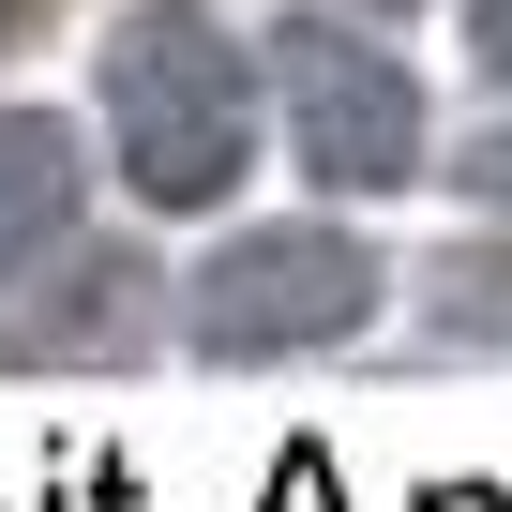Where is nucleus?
Instances as JSON below:
<instances>
[{"instance_id":"nucleus-1","label":"nucleus","mask_w":512,"mask_h":512,"mask_svg":"<svg viewBox=\"0 0 512 512\" xmlns=\"http://www.w3.org/2000/svg\"><path fill=\"white\" fill-rule=\"evenodd\" d=\"M256 91H272V61L211 0H121L106 46H91V106H106L121 196L151 226H196L256 181Z\"/></svg>"},{"instance_id":"nucleus-2","label":"nucleus","mask_w":512,"mask_h":512,"mask_svg":"<svg viewBox=\"0 0 512 512\" xmlns=\"http://www.w3.org/2000/svg\"><path fill=\"white\" fill-rule=\"evenodd\" d=\"M377 302H392V256H377L347 211L226 226L196 272H181V347H196V362H317V347H362Z\"/></svg>"},{"instance_id":"nucleus-3","label":"nucleus","mask_w":512,"mask_h":512,"mask_svg":"<svg viewBox=\"0 0 512 512\" xmlns=\"http://www.w3.org/2000/svg\"><path fill=\"white\" fill-rule=\"evenodd\" d=\"M256 61H272V91H287V166H302L332 211L437 181V106H422V76H407L362 16H272Z\"/></svg>"},{"instance_id":"nucleus-4","label":"nucleus","mask_w":512,"mask_h":512,"mask_svg":"<svg viewBox=\"0 0 512 512\" xmlns=\"http://www.w3.org/2000/svg\"><path fill=\"white\" fill-rule=\"evenodd\" d=\"M181 332V287L151 241H61L31 302H0V377H136Z\"/></svg>"},{"instance_id":"nucleus-5","label":"nucleus","mask_w":512,"mask_h":512,"mask_svg":"<svg viewBox=\"0 0 512 512\" xmlns=\"http://www.w3.org/2000/svg\"><path fill=\"white\" fill-rule=\"evenodd\" d=\"M76 211H91V136L61 106H0V287L46 272L76 241Z\"/></svg>"},{"instance_id":"nucleus-6","label":"nucleus","mask_w":512,"mask_h":512,"mask_svg":"<svg viewBox=\"0 0 512 512\" xmlns=\"http://www.w3.org/2000/svg\"><path fill=\"white\" fill-rule=\"evenodd\" d=\"M407 347H422V362H497V347H512V226H497V211H482L452 256H422Z\"/></svg>"},{"instance_id":"nucleus-7","label":"nucleus","mask_w":512,"mask_h":512,"mask_svg":"<svg viewBox=\"0 0 512 512\" xmlns=\"http://www.w3.org/2000/svg\"><path fill=\"white\" fill-rule=\"evenodd\" d=\"M437 181H452L467 211H497V226H512V106H497L482 136H452V151H437Z\"/></svg>"},{"instance_id":"nucleus-8","label":"nucleus","mask_w":512,"mask_h":512,"mask_svg":"<svg viewBox=\"0 0 512 512\" xmlns=\"http://www.w3.org/2000/svg\"><path fill=\"white\" fill-rule=\"evenodd\" d=\"M256 512H347L332 452H317V437H287V452H272V482H256Z\"/></svg>"},{"instance_id":"nucleus-9","label":"nucleus","mask_w":512,"mask_h":512,"mask_svg":"<svg viewBox=\"0 0 512 512\" xmlns=\"http://www.w3.org/2000/svg\"><path fill=\"white\" fill-rule=\"evenodd\" d=\"M467 76L512 106V0H467Z\"/></svg>"},{"instance_id":"nucleus-10","label":"nucleus","mask_w":512,"mask_h":512,"mask_svg":"<svg viewBox=\"0 0 512 512\" xmlns=\"http://www.w3.org/2000/svg\"><path fill=\"white\" fill-rule=\"evenodd\" d=\"M61 16H76V0H0V61H16V46H46Z\"/></svg>"},{"instance_id":"nucleus-11","label":"nucleus","mask_w":512,"mask_h":512,"mask_svg":"<svg viewBox=\"0 0 512 512\" xmlns=\"http://www.w3.org/2000/svg\"><path fill=\"white\" fill-rule=\"evenodd\" d=\"M422 512H512V497H497V482H437Z\"/></svg>"},{"instance_id":"nucleus-12","label":"nucleus","mask_w":512,"mask_h":512,"mask_svg":"<svg viewBox=\"0 0 512 512\" xmlns=\"http://www.w3.org/2000/svg\"><path fill=\"white\" fill-rule=\"evenodd\" d=\"M347 16H422V0H347Z\"/></svg>"}]
</instances>
